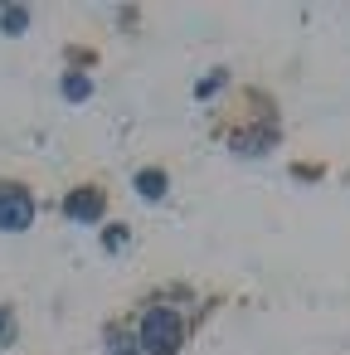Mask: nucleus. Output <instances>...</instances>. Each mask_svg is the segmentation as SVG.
Instances as JSON below:
<instances>
[{
    "mask_svg": "<svg viewBox=\"0 0 350 355\" xmlns=\"http://www.w3.org/2000/svg\"><path fill=\"white\" fill-rule=\"evenodd\" d=\"M219 83H224V78H219V73H214V78H204V83H200V88H195V93H200V98H209V93H214V88H219Z\"/></svg>",
    "mask_w": 350,
    "mask_h": 355,
    "instance_id": "9d476101",
    "label": "nucleus"
},
{
    "mask_svg": "<svg viewBox=\"0 0 350 355\" xmlns=\"http://www.w3.org/2000/svg\"><path fill=\"white\" fill-rule=\"evenodd\" d=\"M107 355H137V340H127V336H112V350Z\"/></svg>",
    "mask_w": 350,
    "mask_h": 355,
    "instance_id": "1a4fd4ad",
    "label": "nucleus"
},
{
    "mask_svg": "<svg viewBox=\"0 0 350 355\" xmlns=\"http://www.w3.org/2000/svg\"><path fill=\"white\" fill-rule=\"evenodd\" d=\"M0 25H6V35H20V30L30 25V10H6V15H0Z\"/></svg>",
    "mask_w": 350,
    "mask_h": 355,
    "instance_id": "0eeeda50",
    "label": "nucleus"
},
{
    "mask_svg": "<svg viewBox=\"0 0 350 355\" xmlns=\"http://www.w3.org/2000/svg\"><path fill=\"white\" fill-rule=\"evenodd\" d=\"M103 205H107V200H103L98 190H73L64 209H69V219H78V224H93V219H103Z\"/></svg>",
    "mask_w": 350,
    "mask_h": 355,
    "instance_id": "7ed1b4c3",
    "label": "nucleus"
},
{
    "mask_svg": "<svg viewBox=\"0 0 350 355\" xmlns=\"http://www.w3.org/2000/svg\"><path fill=\"white\" fill-rule=\"evenodd\" d=\"M137 190H141L146 200H161V195H166V175H161V171H141V175H137Z\"/></svg>",
    "mask_w": 350,
    "mask_h": 355,
    "instance_id": "20e7f679",
    "label": "nucleus"
},
{
    "mask_svg": "<svg viewBox=\"0 0 350 355\" xmlns=\"http://www.w3.org/2000/svg\"><path fill=\"white\" fill-rule=\"evenodd\" d=\"M234 146H238V151H243V156H263V151H268V146H272V132H268V137H238V141H234Z\"/></svg>",
    "mask_w": 350,
    "mask_h": 355,
    "instance_id": "423d86ee",
    "label": "nucleus"
},
{
    "mask_svg": "<svg viewBox=\"0 0 350 355\" xmlns=\"http://www.w3.org/2000/svg\"><path fill=\"white\" fill-rule=\"evenodd\" d=\"M103 243H107V248H112V253H122V248H127V229H122V224H112V229H107V239H103Z\"/></svg>",
    "mask_w": 350,
    "mask_h": 355,
    "instance_id": "6e6552de",
    "label": "nucleus"
},
{
    "mask_svg": "<svg viewBox=\"0 0 350 355\" xmlns=\"http://www.w3.org/2000/svg\"><path fill=\"white\" fill-rule=\"evenodd\" d=\"M93 93V83L83 78V73H73V78H64V98H73V103H83Z\"/></svg>",
    "mask_w": 350,
    "mask_h": 355,
    "instance_id": "39448f33",
    "label": "nucleus"
},
{
    "mask_svg": "<svg viewBox=\"0 0 350 355\" xmlns=\"http://www.w3.org/2000/svg\"><path fill=\"white\" fill-rule=\"evenodd\" d=\"M137 345H146L151 355H175L180 350V321H175V311L170 306H151L146 321H141Z\"/></svg>",
    "mask_w": 350,
    "mask_h": 355,
    "instance_id": "f257e3e1",
    "label": "nucleus"
},
{
    "mask_svg": "<svg viewBox=\"0 0 350 355\" xmlns=\"http://www.w3.org/2000/svg\"><path fill=\"white\" fill-rule=\"evenodd\" d=\"M6 336H10V311L0 306V340H6Z\"/></svg>",
    "mask_w": 350,
    "mask_h": 355,
    "instance_id": "9b49d317",
    "label": "nucleus"
},
{
    "mask_svg": "<svg viewBox=\"0 0 350 355\" xmlns=\"http://www.w3.org/2000/svg\"><path fill=\"white\" fill-rule=\"evenodd\" d=\"M30 219H35L30 190H20V185H0V229H6V234H20V229H30Z\"/></svg>",
    "mask_w": 350,
    "mask_h": 355,
    "instance_id": "f03ea898",
    "label": "nucleus"
}]
</instances>
